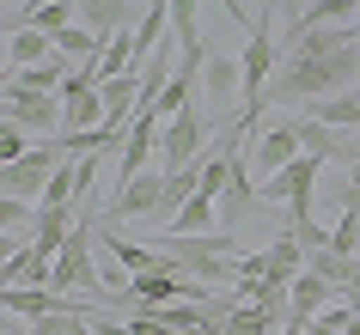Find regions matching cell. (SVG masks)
<instances>
[{
	"mask_svg": "<svg viewBox=\"0 0 360 335\" xmlns=\"http://www.w3.org/2000/svg\"><path fill=\"white\" fill-rule=\"evenodd\" d=\"M360 86V31L354 25H318V31H300L287 37L281 67L269 79L263 104H287V110H311L323 98Z\"/></svg>",
	"mask_w": 360,
	"mask_h": 335,
	"instance_id": "obj_1",
	"label": "cell"
},
{
	"mask_svg": "<svg viewBox=\"0 0 360 335\" xmlns=\"http://www.w3.org/2000/svg\"><path fill=\"white\" fill-rule=\"evenodd\" d=\"M318 171H323V159L300 152L287 171H275V177L263 183V207H287V220H293V225H311V207H318Z\"/></svg>",
	"mask_w": 360,
	"mask_h": 335,
	"instance_id": "obj_2",
	"label": "cell"
},
{
	"mask_svg": "<svg viewBox=\"0 0 360 335\" xmlns=\"http://www.w3.org/2000/svg\"><path fill=\"white\" fill-rule=\"evenodd\" d=\"M56 293L98 298V232H92V220H79L74 238H68V250L56 256Z\"/></svg>",
	"mask_w": 360,
	"mask_h": 335,
	"instance_id": "obj_3",
	"label": "cell"
},
{
	"mask_svg": "<svg viewBox=\"0 0 360 335\" xmlns=\"http://www.w3.org/2000/svg\"><path fill=\"white\" fill-rule=\"evenodd\" d=\"M68 165V147L61 140H43V147H31L25 159H13V165H0V189L6 195H25V202H43V189H49V177Z\"/></svg>",
	"mask_w": 360,
	"mask_h": 335,
	"instance_id": "obj_4",
	"label": "cell"
},
{
	"mask_svg": "<svg viewBox=\"0 0 360 335\" xmlns=\"http://www.w3.org/2000/svg\"><path fill=\"white\" fill-rule=\"evenodd\" d=\"M165 183H171V171L165 165H153L141 171L134 183H122L104 202V225H122V220H147V214H165Z\"/></svg>",
	"mask_w": 360,
	"mask_h": 335,
	"instance_id": "obj_5",
	"label": "cell"
},
{
	"mask_svg": "<svg viewBox=\"0 0 360 335\" xmlns=\"http://www.w3.org/2000/svg\"><path fill=\"white\" fill-rule=\"evenodd\" d=\"M208 147H214L208 116H202V110H184V116H171L165 134H159V165H165V171H184V165H195Z\"/></svg>",
	"mask_w": 360,
	"mask_h": 335,
	"instance_id": "obj_6",
	"label": "cell"
},
{
	"mask_svg": "<svg viewBox=\"0 0 360 335\" xmlns=\"http://www.w3.org/2000/svg\"><path fill=\"white\" fill-rule=\"evenodd\" d=\"M6 122H19L25 134H61L68 129V104H61V92H19V86H6Z\"/></svg>",
	"mask_w": 360,
	"mask_h": 335,
	"instance_id": "obj_7",
	"label": "cell"
},
{
	"mask_svg": "<svg viewBox=\"0 0 360 335\" xmlns=\"http://www.w3.org/2000/svg\"><path fill=\"white\" fill-rule=\"evenodd\" d=\"M305 152V140H300V122H269V129H257L250 134V165H257V177H275V171H287L293 159Z\"/></svg>",
	"mask_w": 360,
	"mask_h": 335,
	"instance_id": "obj_8",
	"label": "cell"
},
{
	"mask_svg": "<svg viewBox=\"0 0 360 335\" xmlns=\"http://www.w3.org/2000/svg\"><path fill=\"white\" fill-rule=\"evenodd\" d=\"M305 262H311V250L300 244L293 225H287V232H269V244H263V275H257V280H281V287H293V280L305 275Z\"/></svg>",
	"mask_w": 360,
	"mask_h": 335,
	"instance_id": "obj_9",
	"label": "cell"
},
{
	"mask_svg": "<svg viewBox=\"0 0 360 335\" xmlns=\"http://www.w3.org/2000/svg\"><path fill=\"white\" fill-rule=\"evenodd\" d=\"M336 298H342V287H330L323 275H311V268H305V275L287 287V323H293V329H305V323H311L318 311H330Z\"/></svg>",
	"mask_w": 360,
	"mask_h": 335,
	"instance_id": "obj_10",
	"label": "cell"
},
{
	"mask_svg": "<svg viewBox=\"0 0 360 335\" xmlns=\"http://www.w3.org/2000/svg\"><path fill=\"white\" fill-rule=\"evenodd\" d=\"M165 232H184V238H208V232H220V202H214L208 189H195L190 202L171 214V225H165Z\"/></svg>",
	"mask_w": 360,
	"mask_h": 335,
	"instance_id": "obj_11",
	"label": "cell"
},
{
	"mask_svg": "<svg viewBox=\"0 0 360 335\" xmlns=\"http://www.w3.org/2000/svg\"><path fill=\"white\" fill-rule=\"evenodd\" d=\"M74 74H79V61H68V55L56 49V55L37 61V67H25V74H6V86H19V92H61Z\"/></svg>",
	"mask_w": 360,
	"mask_h": 335,
	"instance_id": "obj_12",
	"label": "cell"
},
{
	"mask_svg": "<svg viewBox=\"0 0 360 335\" xmlns=\"http://www.w3.org/2000/svg\"><path fill=\"white\" fill-rule=\"evenodd\" d=\"M49 55H56V37L37 31V25H25V31L6 37V74H25V67H37V61H49Z\"/></svg>",
	"mask_w": 360,
	"mask_h": 335,
	"instance_id": "obj_13",
	"label": "cell"
},
{
	"mask_svg": "<svg viewBox=\"0 0 360 335\" xmlns=\"http://www.w3.org/2000/svg\"><path fill=\"white\" fill-rule=\"evenodd\" d=\"M311 122H323V129H354L360 134V92L348 86V92H336V98H323V104H311Z\"/></svg>",
	"mask_w": 360,
	"mask_h": 335,
	"instance_id": "obj_14",
	"label": "cell"
},
{
	"mask_svg": "<svg viewBox=\"0 0 360 335\" xmlns=\"http://www.w3.org/2000/svg\"><path fill=\"white\" fill-rule=\"evenodd\" d=\"M79 25L98 37H116V31H129V6L122 0H79Z\"/></svg>",
	"mask_w": 360,
	"mask_h": 335,
	"instance_id": "obj_15",
	"label": "cell"
},
{
	"mask_svg": "<svg viewBox=\"0 0 360 335\" xmlns=\"http://www.w3.org/2000/svg\"><path fill=\"white\" fill-rule=\"evenodd\" d=\"M171 37H177V49H195L202 37V0H171Z\"/></svg>",
	"mask_w": 360,
	"mask_h": 335,
	"instance_id": "obj_16",
	"label": "cell"
},
{
	"mask_svg": "<svg viewBox=\"0 0 360 335\" xmlns=\"http://www.w3.org/2000/svg\"><path fill=\"white\" fill-rule=\"evenodd\" d=\"M287 323H275L269 311H257V305H238V311L220 323V335H281Z\"/></svg>",
	"mask_w": 360,
	"mask_h": 335,
	"instance_id": "obj_17",
	"label": "cell"
},
{
	"mask_svg": "<svg viewBox=\"0 0 360 335\" xmlns=\"http://www.w3.org/2000/svg\"><path fill=\"white\" fill-rule=\"evenodd\" d=\"M348 323H354V305H348V298H336L330 311H318L311 323H305V335H348Z\"/></svg>",
	"mask_w": 360,
	"mask_h": 335,
	"instance_id": "obj_18",
	"label": "cell"
},
{
	"mask_svg": "<svg viewBox=\"0 0 360 335\" xmlns=\"http://www.w3.org/2000/svg\"><path fill=\"white\" fill-rule=\"evenodd\" d=\"M25 152H31V147H25V129H19V122H6V129H0V165H13V159H25Z\"/></svg>",
	"mask_w": 360,
	"mask_h": 335,
	"instance_id": "obj_19",
	"label": "cell"
},
{
	"mask_svg": "<svg viewBox=\"0 0 360 335\" xmlns=\"http://www.w3.org/2000/svg\"><path fill=\"white\" fill-rule=\"evenodd\" d=\"M0 335H37V323H25V317H6V329Z\"/></svg>",
	"mask_w": 360,
	"mask_h": 335,
	"instance_id": "obj_20",
	"label": "cell"
},
{
	"mask_svg": "<svg viewBox=\"0 0 360 335\" xmlns=\"http://www.w3.org/2000/svg\"><path fill=\"white\" fill-rule=\"evenodd\" d=\"M275 6L287 13V25H300V13H305V0H275Z\"/></svg>",
	"mask_w": 360,
	"mask_h": 335,
	"instance_id": "obj_21",
	"label": "cell"
},
{
	"mask_svg": "<svg viewBox=\"0 0 360 335\" xmlns=\"http://www.w3.org/2000/svg\"><path fill=\"white\" fill-rule=\"evenodd\" d=\"M342 298H348V305H354V311H360V280H354V287H348V293H342Z\"/></svg>",
	"mask_w": 360,
	"mask_h": 335,
	"instance_id": "obj_22",
	"label": "cell"
},
{
	"mask_svg": "<svg viewBox=\"0 0 360 335\" xmlns=\"http://www.w3.org/2000/svg\"><path fill=\"white\" fill-rule=\"evenodd\" d=\"M37 6H49V0H25V13H37Z\"/></svg>",
	"mask_w": 360,
	"mask_h": 335,
	"instance_id": "obj_23",
	"label": "cell"
},
{
	"mask_svg": "<svg viewBox=\"0 0 360 335\" xmlns=\"http://www.w3.org/2000/svg\"><path fill=\"white\" fill-rule=\"evenodd\" d=\"M348 335H360V311H354V323H348Z\"/></svg>",
	"mask_w": 360,
	"mask_h": 335,
	"instance_id": "obj_24",
	"label": "cell"
},
{
	"mask_svg": "<svg viewBox=\"0 0 360 335\" xmlns=\"http://www.w3.org/2000/svg\"><path fill=\"white\" fill-rule=\"evenodd\" d=\"M354 92H360V86H354Z\"/></svg>",
	"mask_w": 360,
	"mask_h": 335,
	"instance_id": "obj_25",
	"label": "cell"
}]
</instances>
